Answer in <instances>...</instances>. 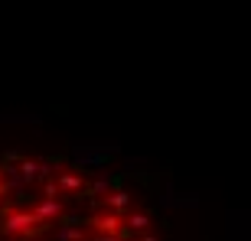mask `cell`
Listing matches in <instances>:
<instances>
[{"label": "cell", "mask_w": 251, "mask_h": 241, "mask_svg": "<svg viewBox=\"0 0 251 241\" xmlns=\"http://www.w3.org/2000/svg\"><path fill=\"white\" fill-rule=\"evenodd\" d=\"M130 205H134V199H130V193L127 189H111V193L101 199V209L104 212H111V215H127L130 212Z\"/></svg>", "instance_id": "5b68a950"}, {"label": "cell", "mask_w": 251, "mask_h": 241, "mask_svg": "<svg viewBox=\"0 0 251 241\" xmlns=\"http://www.w3.org/2000/svg\"><path fill=\"white\" fill-rule=\"evenodd\" d=\"M29 212L36 215V222L39 225H52V222H65V205H62V199H39Z\"/></svg>", "instance_id": "3957f363"}, {"label": "cell", "mask_w": 251, "mask_h": 241, "mask_svg": "<svg viewBox=\"0 0 251 241\" xmlns=\"http://www.w3.org/2000/svg\"><path fill=\"white\" fill-rule=\"evenodd\" d=\"M46 232V225L36 222V215L29 209H17V205H0V235L3 238H33L36 241L39 235Z\"/></svg>", "instance_id": "6da1fadb"}, {"label": "cell", "mask_w": 251, "mask_h": 241, "mask_svg": "<svg viewBox=\"0 0 251 241\" xmlns=\"http://www.w3.org/2000/svg\"><path fill=\"white\" fill-rule=\"evenodd\" d=\"M114 186H111V179H95L92 186H85V193L92 195V199H104V195L111 193Z\"/></svg>", "instance_id": "52a82bcc"}, {"label": "cell", "mask_w": 251, "mask_h": 241, "mask_svg": "<svg viewBox=\"0 0 251 241\" xmlns=\"http://www.w3.org/2000/svg\"><path fill=\"white\" fill-rule=\"evenodd\" d=\"M56 186H59V193H62V195H75V193H85V186H88V183H85V176L75 167H62L56 173Z\"/></svg>", "instance_id": "277c9868"}, {"label": "cell", "mask_w": 251, "mask_h": 241, "mask_svg": "<svg viewBox=\"0 0 251 241\" xmlns=\"http://www.w3.org/2000/svg\"><path fill=\"white\" fill-rule=\"evenodd\" d=\"M7 195H10V183H7V179H0V205H3Z\"/></svg>", "instance_id": "9c48e42d"}, {"label": "cell", "mask_w": 251, "mask_h": 241, "mask_svg": "<svg viewBox=\"0 0 251 241\" xmlns=\"http://www.w3.org/2000/svg\"><path fill=\"white\" fill-rule=\"evenodd\" d=\"M150 225H153V218H150L147 212H140V209H130V212L124 215V228L130 232V238H137V235L150 232Z\"/></svg>", "instance_id": "8992f818"}, {"label": "cell", "mask_w": 251, "mask_h": 241, "mask_svg": "<svg viewBox=\"0 0 251 241\" xmlns=\"http://www.w3.org/2000/svg\"><path fill=\"white\" fill-rule=\"evenodd\" d=\"M39 199H62L56 179H43V195H39Z\"/></svg>", "instance_id": "ba28073f"}, {"label": "cell", "mask_w": 251, "mask_h": 241, "mask_svg": "<svg viewBox=\"0 0 251 241\" xmlns=\"http://www.w3.org/2000/svg\"><path fill=\"white\" fill-rule=\"evenodd\" d=\"M88 228H92L95 238H104V241H118L124 232V218L121 215H111L104 212V209H98V212L88 218Z\"/></svg>", "instance_id": "7a4b0ae2"}, {"label": "cell", "mask_w": 251, "mask_h": 241, "mask_svg": "<svg viewBox=\"0 0 251 241\" xmlns=\"http://www.w3.org/2000/svg\"><path fill=\"white\" fill-rule=\"evenodd\" d=\"M134 241H160V235L157 232H144V235H137Z\"/></svg>", "instance_id": "30bf717a"}]
</instances>
